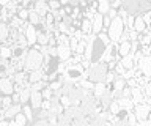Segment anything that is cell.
Returning <instances> with one entry per match:
<instances>
[{"label":"cell","instance_id":"17","mask_svg":"<svg viewBox=\"0 0 151 126\" xmlns=\"http://www.w3.org/2000/svg\"><path fill=\"white\" fill-rule=\"evenodd\" d=\"M8 35H9V25H8V22L0 21V44H3L5 41L8 40Z\"/></svg>","mask_w":151,"mask_h":126},{"label":"cell","instance_id":"8","mask_svg":"<svg viewBox=\"0 0 151 126\" xmlns=\"http://www.w3.org/2000/svg\"><path fill=\"white\" fill-rule=\"evenodd\" d=\"M71 57H73V50H71L69 44H57V58L66 62Z\"/></svg>","mask_w":151,"mask_h":126},{"label":"cell","instance_id":"2","mask_svg":"<svg viewBox=\"0 0 151 126\" xmlns=\"http://www.w3.org/2000/svg\"><path fill=\"white\" fill-rule=\"evenodd\" d=\"M123 32H124V21H123L120 16L113 17L110 21V25L107 27V35H109V38H110L112 43H118V41L121 40Z\"/></svg>","mask_w":151,"mask_h":126},{"label":"cell","instance_id":"25","mask_svg":"<svg viewBox=\"0 0 151 126\" xmlns=\"http://www.w3.org/2000/svg\"><path fill=\"white\" fill-rule=\"evenodd\" d=\"M96 36H98V40L101 41V43H102L104 46H109V44L112 43L110 38H109V35H107V32H101V33H98Z\"/></svg>","mask_w":151,"mask_h":126},{"label":"cell","instance_id":"22","mask_svg":"<svg viewBox=\"0 0 151 126\" xmlns=\"http://www.w3.org/2000/svg\"><path fill=\"white\" fill-rule=\"evenodd\" d=\"M79 30L82 32L83 35H90L91 33V19H83L80 21V25H79Z\"/></svg>","mask_w":151,"mask_h":126},{"label":"cell","instance_id":"15","mask_svg":"<svg viewBox=\"0 0 151 126\" xmlns=\"http://www.w3.org/2000/svg\"><path fill=\"white\" fill-rule=\"evenodd\" d=\"M27 123H28V118L25 117V114H24L22 110L19 112L13 120H9V125H11V126H25Z\"/></svg>","mask_w":151,"mask_h":126},{"label":"cell","instance_id":"5","mask_svg":"<svg viewBox=\"0 0 151 126\" xmlns=\"http://www.w3.org/2000/svg\"><path fill=\"white\" fill-rule=\"evenodd\" d=\"M0 93L2 95H13L14 93V82L11 77L8 76L0 77Z\"/></svg>","mask_w":151,"mask_h":126},{"label":"cell","instance_id":"10","mask_svg":"<svg viewBox=\"0 0 151 126\" xmlns=\"http://www.w3.org/2000/svg\"><path fill=\"white\" fill-rule=\"evenodd\" d=\"M131 88V99L134 104L137 102H143L145 101V91H143V87L140 85H135V87H129Z\"/></svg>","mask_w":151,"mask_h":126},{"label":"cell","instance_id":"28","mask_svg":"<svg viewBox=\"0 0 151 126\" xmlns=\"http://www.w3.org/2000/svg\"><path fill=\"white\" fill-rule=\"evenodd\" d=\"M47 6H49V11H57L61 8V3H60V0H49Z\"/></svg>","mask_w":151,"mask_h":126},{"label":"cell","instance_id":"26","mask_svg":"<svg viewBox=\"0 0 151 126\" xmlns=\"http://www.w3.org/2000/svg\"><path fill=\"white\" fill-rule=\"evenodd\" d=\"M11 104H13L11 95H3V96H2V110H5L6 107H9Z\"/></svg>","mask_w":151,"mask_h":126},{"label":"cell","instance_id":"34","mask_svg":"<svg viewBox=\"0 0 151 126\" xmlns=\"http://www.w3.org/2000/svg\"><path fill=\"white\" fill-rule=\"evenodd\" d=\"M44 2H49V0H44Z\"/></svg>","mask_w":151,"mask_h":126},{"label":"cell","instance_id":"12","mask_svg":"<svg viewBox=\"0 0 151 126\" xmlns=\"http://www.w3.org/2000/svg\"><path fill=\"white\" fill-rule=\"evenodd\" d=\"M33 10H36L38 14L44 17L46 13H49V6H47V2H44V0H35L33 2Z\"/></svg>","mask_w":151,"mask_h":126},{"label":"cell","instance_id":"30","mask_svg":"<svg viewBox=\"0 0 151 126\" xmlns=\"http://www.w3.org/2000/svg\"><path fill=\"white\" fill-rule=\"evenodd\" d=\"M107 16L110 17V19H113V17H116V16H118V10H115V8H112V6H110V10H109Z\"/></svg>","mask_w":151,"mask_h":126},{"label":"cell","instance_id":"18","mask_svg":"<svg viewBox=\"0 0 151 126\" xmlns=\"http://www.w3.org/2000/svg\"><path fill=\"white\" fill-rule=\"evenodd\" d=\"M28 22L30 24H33V25H40L41 22H42V17L38 14V11L36 10H28Z\"/></svg>","mask_w":151,"mask_h":126},{"label":"cell","instance_id":"16","mask_svg":"<svg viewBox=\"0 0 151 126\" xmlns=\"http://www.w3.org/2000/svg\"><path fill=\"white\" fill-rule=\"evenodd\" d=\"M118 99V104H120L121 110H126V112H131L132 109H134V102H132L131 98H124V96H120L116 98Z\"/></svg>","mask_w":151,"mask_h":126},{"label":"cell","instance_id":"20","mask_svg":"<svg viewBox=\"0 0 151 126\" xmlns=\"http://www.w3.org/2000/svg\"><path fill=\"white\" fill-rule=\"evenodd\" d=\"M109 10H110V0H98V6H96L98 13H101V14H107Z\"/></svg>","mask_w":151,"mask_h":126},{"label":"cell","instance_id":"33","mask_svg":"<svg viewBox=\"0 0 151 126\" xmlns=\"http://www.w3.org/2000/svg\"><path fill=\"white\" fill-rule=\"evenodd\" d=\"M0 110H2V96H0Z\"/></svg>","mask_w":151,"mask_h":126},{"label":"cell","instance_id":"24","mask_svg":"<svg viewBox=\"0 0 151 126\" xmlns=\"http://www.w3.org/2000/svg\"><path fill=\"white\" fill-rule=\"evenodd\" d=\"M85 49H87V43H85L83 40H79L77 46H76L74 54H80V55H83V54H85Z\"/></svg>","mask_w":151,"mask_h":126},{"label":"cell","instance_id":"32","mask_svg":"<svg viewBox=\"0 0 151 126\" xmlns=\"http://www.w3.org/2000/svg\"><path fill=\"white\" fill-rule=\"evenodd\" d=\"M9 2H11V0H0V6H6Z\"/></svg>","mask_w":151,"mask_h":126},{"label":"cell","instance_id":"1","mask_svg":"<svg viewBox=\"0 0 151 126\" xmlns=\"http://www.w3.org/2000/svg\"><path fill=\"white\" fill-rule=\"evenodd\" d=\"M42 62H44V55L40 50V46L35 44L32 49L27 50L25 58H24V69L25 71H35V69L42 68Z\"/></svg>","mask_w":151,"mask_h":126},{"label":"cell","instance_id":"6","mask_svg":"<svg viewBox=\"0 0 151 126\" xmlns=\"http://www.w3.org/2000/svg\"><path fill=\"white\" fill-rule=\"evenodd\" d=\"M24 35H25V40H27V43L28 46H35L36 44V36H38V29H36V25H33L28 22V25H27V29L25 32H24Z\"/></svg>","mask_w":151,"mask_h":126},{"label":"cell","instance_id":"27","mask_svg":"<svg viewBox=\"0 0 151 126\" xmlns=\"http://www.w3.org/2000/svg\"><path fill=\"white\" fill-rule=\"evenodd\" d=\"M16 14H17L19 19H22V21H28V10H27V8L19 6V10H17Z\"/></svg>","mask_w":151,"mask_h":126},{"label":"cell","instance_id":"29","mask_svg":"<svg viewBox=\"0 0 151 126\" xmlns=\"http://www.w3.org/2000/svg\"><path fill=\"white\" fill-rule=\"evenodd\" d=\"M41 95H42V99H50V98L54 96V91H52L49 87H44L41 90Z\"/></svg>","mask_w":151,"mask_h":126},{"label":"cell","instance_id":"21","mask_svg":"<svg viewBox=\"0 0 151 126\" xmlns=\"http://www.w3.org/2000/svg\"><path fill=\"white\" fill-rule=\"evenodd\" d=\"M42 74H44V71L41 69H35V71H28V82L30 84H35L38 81H41L42 79Z\"/></svg>","mask_w":151,"mask_h":126},{"label":"cell","instance_id":"11","mask_svg":"<svg viewBox=\"0 0 151 126\" xmlns=\"http://www.w3.org/2000/svg\"><path fill=\"white\" fill-rule=\"evenodd\" d=\"M21 110H22V104H21V102H13L11 106L6 107V109L3 110V117H5V118H8V120H13Z\"/></svg>","mask_w":151,"mask_h":126},{"label":"cell","instance_id":"13","mask_svg":"<svg viewBox=\"0 0 151 126\" xmlns=\"http://www.w3.org/2000/svg\"><path fill=\"white\" fill-rule=\"evenodd\" d=\"M148 29V25L145 24V21H143V17H142V14H137L135 16V19H134V29L132 30H135L137 33H145V30Z\"/></svg>","mask_w":151,"mask_h":126},{"label":"cell","instance_id":"9","mask_svg":"<svg viewBox=\"0 0 151 126\" xmlns=\"http://www.w3.org/2000/svg\"><path fill=\"white\" fill-rule=\"evenodd\" d=\"M41 102H42V95H41V90H35L32 88L30 91V99H28V104L33 107V110H38L41 107Z\"/></svg>","mask_w":151,"mask_h":126},{"label":"cell","instance_id":"23","mask_svg":"<svg viewBox=\"0 0 151 126\" xmlns=\"http://www.w3.org/2000/svg\"><path fill=\"white\" fill-rule=\"evenodd\" d=\"M22 112L25 114V117L28 118V121H33V107L25 102V104H22Z\"/></svg>","mask_w":151,"mask_h":126},{"label":"cell","instance_id":"4","mask_svg":"<svg viewBox=\"0 0 151 126\" xmlns=\"http://www.w3.org/2000/svg\"><path fill=\"white\" fill-rule=\"evenodd\" d=\"M135 68L146 77H151V54L143 55L142 58H139V62L135 63Z\"/></svg>","mask_w":151,"mask_h":126},{"label":"cell","instance_id":"31","mask_svg":"<svg viewBox=\"0 0 151 126\" xmlns=\"http://www.w3.org/2000/svg\"><path fill=\"white\" fill-rule=\"evenodd\" d=\"M110 21H112L110 17H109L107 14H104V29H107V27L110 25Z\"/></svg>","mask_w":151,"mask_h":126},{"label":"cell","instance_id":"35","mask_svg":"<svg viewBox=\"0 0 151 126\" xmlns=\"http://www.w3.org/2000/svg\"><path fill=\"white\" fill-rule=\"evenodd\" d=\"M0 10H2V6H0Z\"/></svg>","mask_w":151,"mask_h":126},{"label":"cell","instance_id":"3","mask_svg":"<svg viewBox=\"0 0 151 126\" xmlns=\"http://www.w3.org/2000/svg\"><path fill=\"white\" fill-rule=\"evenodd\" d=\"M132 112H134V115L137 117V121H143L150 117L151 114V106H148L146 102H137V104H134V109H132Z\"/></svg>","mask_w":151,"mask_h":126},{"label":"cell","instance_id":"7","mask_svg":"<svg viewBox=\"0 0 151 126\" xmlns=\"http://www.w3.org/2000/svg\"><path fill=\"white\" fill-rule=\"evenodd\" d=\"M102 29H104V14L96 13V14L93 16V19H91V33L98 35V33L102 32Z\"/></svg>","mask_w":151,"mask_h":126},{"label":"cell","instance_id":"19","mask_svg":"<svg viewBox=\"0 0 151 126\" xmlns=\"http://www.w3.org/2000/svg\"><path fill=\"white\" fill-rule=\"evenodd\" d=\"M30 91H32V87L28 85V87H24L21 91H17L19 93V102L21 104H25V102H28V99H30Z\"/></svg>","mask_w":151,"mask_h":126},{"label":"cell","instance_id":"14","mask_svg":"<svg viewBox=\"0 0 151 126\" xmlns=\"http://www.w3.org/2000/svg\"><path fill=\"white\" fill-rule=\"evenodd\" d=\"M123 66H124V69H131V68H134L135 66V60H134V54H127L124 55V57H120V60H118Z\"/></svg>","mask_w":151,"mask_h":126},{"label":"cell","instance_id":"36","mask_svg":"<svg viewBox=\"0 0 151 126\" xmlns=\"http://www.w3.org/2000/svg\"><path fill=\"white\" fill-rule=\"evenodd\" d=\"M150 35H151V32H150Z\"/></svg>","mask_w":151,"mask_h":126}]
</instances>
